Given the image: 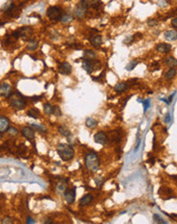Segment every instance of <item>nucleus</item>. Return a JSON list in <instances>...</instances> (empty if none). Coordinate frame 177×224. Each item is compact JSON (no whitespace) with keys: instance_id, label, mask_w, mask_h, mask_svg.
<instances>
[{"instance_id":"41","label":"nucleus","mask_w":177,"mask_h":224,"mask_svg":"<svg viewBox=\"0 0 177 224\" xmlns=\"http://www.w3.org/2000/svg\"><path fill=\"white\" fill-rule=\"evenodd\" d=\"M157 23H158V22L156 20H148V25H150V27H156Z\"/></svg>"},{"instance_id":"1","label":"nucleus","mask_w":177,"mask_h":224,"mask_svg":"<svg viewBox=\"0 0 177 224\" xmlns=\"http://www.w3.org/2000/svg\"><path fill=\"white\" fill-rule=\"evenodd\" d=\"M85 164L90 171L96 172L100 167V159L97 153L91 152L88 153L85 157Z\"/></svg>"},{"instance_id":"16","label":"nucleus","mask_w":177,"mask_h":224,"mask_svg":"<svg viewBox=\"0 0 177 224\" xmlns=\"http://www.w3.org/2000/svg\"><path fill=\"white\" fill-rule=\"evenodd\" d=\"M93 200H94L93 196H92L91 194H87V195H85L84 197L80 200V205L82 207L83 206H88V205H90L92 202H93Z\"/></svg>"},{"instance_id":"31","label":"nucleus","mask_w":177,"mask_h":224,"mask_svg":"<svg viewBox=\"0 0 177 224\" xmlns=\"http://www.w3.org/2000/svg\"><path fill=\"white\" fill-rule=\"evenodd\" d=\"M121 140V136L119 134V131H114L112 133V141L115 143H119Z\"/></svg>"},{"instance_id":"43","label":"nucleus","mask_w":177,"mask_h":224,"mask_svg":"<svg viewBox=\"0 0 177 224\" xmlns=\"http://www.w3.org/2000/svg\"><path fill=\"white\" fill-rule=\"evenodd\" d=\"M170 120H171V116H170V113H167L165 117V122L166 123H170Z\"/></svg>"},{"instance_id":"6","label":"nucleus","mask_w":177,"mask_h":224,"mask_svg":"<svg viewBox=\"0 0 177 224\" xmlns=\"http://www.w3.org/2000/svg\"><path fill=\"white\" fill-rule=\"evenodd\" d=\"M94 140L97 144L100 145H107L108 142H109V138H108L107 134H105L104 131H98L94 136Z\"/></svg>"},{"instance_id":"18","label":"nucleus","mask_w":177,"mask_h":224,"mask_svg":"<svg viewBox=\"0 0 177 224\" xmlns=\"http://www.w3.org/2000/svg\"><path fill=\"white\" fill-rule=\"evenodd\" d=\"M127 88H128V86H127L126 83H123V82H120L118 83V84L115 85L114 87V91L116 92V93H123V92H125L127 90Z\"/></svg>"},{"instance_id":"29","label":"nucleus","mask_w":177,"mask_h":224,"mask_svg":"<svg viewBox=\"0 0 177 224\" xmlns=\"http://www.w3.org/2000/svg\"><path fill=\"white\" fill-rule=\"evenodd\" d=\"M73 16H71V14H64V16H62V18H61V23H64V25H67V23H71L72 20H73Z\"/></svg>"},{"instance_id":"44","label":"nucleus","mask_w":177,"mask_h":224,"mask_svg":"<svg viewBox=\"0 0 177 224\" xmlns=\"http://www.w3.org/2000/svg\"><path fill=\"white\" fill-rule=\"evenodd\" d=\"M27 223L28 224H31V223H35V220L31 217H28V220H27Z\"/></svg>"},{"instance_id":"10","label":"nucleus","mask_w":177,"mask_h":224,"mask_svg":"<svg viewBox=\"0 0 177 224\" xmlns=\"http://www.w3.org/2000/svg\"><path fill=\"white\" fill-rule=\"evenodd\" d=\"M22 134L25 138H28L29 141H34L35 138V131L34 129L29 126H25L22 129Z\"/></svg>"},{"instance_id":"4","label":"nucleus","mask_w":177,"mask_h":224,"mask_svg":"<svg viewBox=\"0 0 177 224\" xmlns=\"http://www.w3.org/2000/svg\"><path fill=\"white\" fill-rule=\"evenodd\" d=\"M62 10L58 6H52V7L48 8L47 10V16L53 22H57V20H61L62 18Z\"/></svg>"},{"instance_id":"9","label":"nucleus","mask_w":177,"mask_h":224,"mask_svg":"<svg viewBox=\"0 0 177 224\" xmlns=\"http://www.w3.org/2000/svg\"><path fill=\"white\" fill-rule=\"evenodd\" d=\"M20 33V38H23V40H30V38L33 35V30L30 27H23L18 30Z\"/></svg>"},{"instance_id":"35","label":"nucleus","mask_w":177,"mask_h":224,"mask_svg":"<svg viewBox=\"0 0 177 224\" xmlns=\"http://www.w3.org/2000/svg\"><path fill=\"white\" fill-rule=\"evenodd\" d=\"M1 223H2V224H6V223L11 224V223H13V220H12V219L10 218V217H4V218L2 219Z\"/></svg>"},{"instance_id":"33","label":"nucleus","mask_w":177,"mask_h":224,"mask_svg":"<svg viewBox=\"0 0 177 224\" xmlns=\"http://www.w3.org/2000/svg\"><path fill=\"white\" fill-rule=\"evenodd\" d=\"M153 219H154V222H156V223H166V221L163 220L158 214L153 215Z\"/></svg>"},{"instance_id":"24","label":"nucleus","mask_w":177,"mask_h":224,"mask_svg":"<svg viewBox=\"0 0 177 224\" xmlns=\"http://www.w3.org/2000/svg\"><path fill=\"white\" fill-rule=\"evenodd\" d=\"M86 125L89 129H95L98 125V121L96 119L92 118V117H89V118L86 119Z\"/></svg>"},{"instance_id":"23","label":"nucleus","mask_w":177,"mask_h":224,"mask_svg":"<svg viewBox=\"0 0 177 224\" xmlns=\"http://www.w3.org/2000/svg\"><path fill=\"white\" fill-rule=\"evenodd\" d=\"M83 58L89 59V60H95L96 59V53L94 52L93 50H85Z\"/></svg>"},{"instance_id":"22","label":"nucleus","mask_w":177,"mask_h":224,"mask_svg":"<svg viewBox=\"0 0 177 224\" xmlns=\"http://www.w3.org/2000/svg\"><path fill=\"white\" fill-rule=\"evenodd\" d=\"M165 63L170 68H175L177 66V59H175L174 57H166Z\"/></svg>"},{"instance_id":"48","label":"nucleus","mask_w":177,"mask_h":224,"mask_svg":"<svg viewBox=\"0 0 177 224\" xmlns=\"http://www.w3.org/2000/svg\"><path fill=\"white\" fill-rule=\"evenodd\" d=\"M149 162H151V164H154L155 163V159H154V158H152V159L149 160Z\"/></svg>"},{"instance_id":"32","label":"nucleus","mask_w":177,"mask_h":224,"mask_svg":"<svg viewBox=\"0 0 177 224\" xmlns=\"http://www.w3.org/2000/svg\"><path fill=\"white\" fill-rule=\"evenodd\" d=\"M136 65H138V61H136V60H133V61H130V62H129L128 64L126 65V67H125V68H126V70H129V71H130V70H133V68H135Z\"/></svg>"},{"instance_id":"14","label":"nucleus","mask_w":177,"mask_h":224,"mask_svg":"<svg viewBox=\"0 0 177 224\" xmlns=\"http://www.w3.org/2000/svg\"><path fill=\"white\" fill-rule=\"evenodd\" d=\"M171 48H172V47H171V45H170V44L161 43V44L157 45V47H156V50H157L158 52L165 54V53H169L170 51H171Z\"/></svg>"},{"instance_id":"42","label":"nucleus","mask_w":177,"mask_h":224,"mask_svg":"<svg viewBox=\"0 0 177 224\" xmlns=\"http://www.w3.org/2000/svg\"><path fill=\"white\" fill-rule=\"evenodd\" d=\"M171 25L173 28H175V29H177V18H174L173 20H171Z\"/></svg>"},{"instance_id":"13","label":"nucleus","mask_w":177,"mask_h":224,"mask_svg":"<svg viewBox=\"0 0 177 224\" xmlns=\"http://www.w3.org/2000/svg\"><path fill=\"white\" fill-rule=\"evenodd\" d=\"M8 129H9V119L3 115H0V134L7 131Z\"/></svg>"},{"instance_id":"20","label":"nucleus","mask_w":177,"mask_h":224,"mask_svg":"<svg viewBox=\"0 0 177 224\" xmlns=\"http://www.w3.org/2000/svg\"><path fill=\"white\" fill-rule=\"evenodd\" d=\"M58 131L61 136H65V138H70V136H71V131H70L65 125H60V126L58 127Z\"/></svg>"},{"instance_id":"40","label":"nucleus","mask_w":177,"mask_h":224,"mask_svg":"<svg viewBox=\"0 0 177 224\" xmlns=\"http://www.w3.org/2000/svg\"><path fill=\"white\" fill-rule=\"evenodd\" d=\"M7 133L10 134H18V129H14V127H9V129H7Z\"/></svg>"},{"instance_id":"2","label":"nucleus","mask_w":177,"mask_h":224,"mask_svg":"<svg viewBox=\"0 0 177 224\" xmlns=\"http://www.w3.org/2000/svg\"><path fill=\"white\" fill-rule=\"evenodd\" d=\"M57 153L63 161H70L74 157V150L67 144H59L57 147Z\"/></svg>"},{"instance_id":"47","label":"nucleus","mask_w":177,"mask_h":224,"mask_svg":"<svg viewBox=\"0 0 177 224\" xmlns=\"http://www.w3.org/2000/svg\"><path fill=\"white\" fill-rule=\"evenodd\" d=\"M45 223L52 224V223H53V221H52V219H46V221H45Z\"/></svg>"},{"instance_id":"3","label":"nucleus","mask_w":177,"mask_h":224,"mask_svg":"<svg viewBox=\"0 0 177 224\" xmlns=\"http://www.w3.org/2000/svg\"><path fill=\"white\" fill-rule=\"evenodd\" d=\"M9 104L12 108H14V109H16V110L23 109V108L27 106V102L23 100V97L20 93H18L16 95H12V94H10Z\"/></svg>"},{"instance_id":"28","label":"nucleus","mask_w":177,"mask_h":224,"mask_svg":"<svg viewBox=\"0 0 177 224\" xmlns=\"http://www.w3.org/2000/svg\"><path fill=\"white\" fill-rule=\"evenodd\" d=\"M172 193V191L170 189H167V187H162L161 189H159V195L161 198H164V196H170V194Z\"/></svg>"},{"instance_id":"17","label":"nucleus","mask_w":177,"mask_h":224,"mask_svg":"<svg viewBox=\"0 0 177 224\" xmlns=\"http://www.w3.org/2000/svg\"><path fill=\"white\" fill-rule=\"evenodd\" d=\"M14 8V3L13 1H11V0H9V1L5 2V3L2 5L1 7V11L2 12H5V13H9L10 11H11L12 9Z\"/></svg>"},{"instance_id":"45","label":"nucleus","mask_w":177,"mask_h":224,"mask_svg":"<svg viewBox=\"0 0 177 224\" xmlns=\"http://www.w3.org/2000/svg\"><path fill=\"white\" fill-rule=\"evenodd\" d=\"M174 95H175V93H173V94H172L171 96H170L169 98H168V104H169V103H171V102H172V100H173V97H174Z\"/></svg>"},{"instance_id":"8","label":"nucleus","mask_w":177,"mask_h":224,"mask_svg":"<svg viewBox=\"0 0 177 224\" xmlns=\"http://www.w3.org/2000/svg\"><path fill=\"white\" fill-rule=\"evenodd\" d=\"M96 61L94 60H89V59L83 58V67L86 70L88 73H92L95 69H97V67L95 66Z\"/></svg>"},{"instance_id":"12","label":"nucleus","mask_w":177,"mask_h":224,"mask_svg":"<svg viewBox=\"0 0 177 224\" xmlns=\"http://www.w3.org/2000/svg\"><path fill=\"white\" fill-rule=\"evenodd\" d=\"M71 70H72V67L68 62L61 63V64L59 65V68H58L59 73L64 74V76H68V74H70L71 73Z\"/></svg>"},{"instance_id":"11","label":"nucleus","mask_w":177,"mask_h":224,"mask_svg":"<svg viewBox=\"0 0 177 224\" xmlns=\"http://www.w3.org/2000/svg\"><path fill=\"white\" fill-rule=\"evenodd\" d=\"M11 94V87L6 83H2L0 85V96L2 97H9Z\"/></svg>"},{"instance_id":"37","label":"nucleus","mask_w":177,"mask_h":224,"mask_svg":"<svg viewBox=\"0 0 177 224\" xmlns=\"http://www.w3.org/2000/svg\"><path fill=\"white\" fill-rule=\"evenodd\" d=\"M150 99H147L144 101V111L146 112L147 110L149 109V107H150Z\"/></svg>"},{"instance_id":"26","label":"nucleus","mask_w":177,"mask_h":224,"mask_svg":"<svg viewBox=\"0 0 177 224\" xmlns=\"http://www.w3.org/2000/svg\"><path fill=\"white\" fill-rule=\"evenodd\" d=\"M38 45H39V43H38L37 40H30L27 48L29 51H34L38 48Z\"/></svg>"},{"instance_id":"7","label":"nucleus","mask_w":177,"mask_h":224,"mask_svg":"<svg viewBox=\"0 0 177 224\" xmlns=\"http://www.w3.org/2000/svg\"><path fill=\"white\" fill-rule=\"evenodd\" d=\"M75 187H73L72 189H65L64 193H63V197L68 204H73L75 201Z\"/></svg>"},{"instance_id":"36","label":"nucleus","mask_w":177,"mask_h":224,"mask_svg":"<svg viewBox=\"0 0 177 224\" xmlns=\"http://www.w3.org/2000/svg\"><path fill=\"white\" fill-rule=\"evenodd\" d=\"M57 189H58L59 191H64L65 189H66V183H64V182H59L58 185H57Z\"/></svg>"},{"instance_id":"39","label":"nucleus","mask_w":177,"mask_h":224,"mask_svg":"<svg viewBox=\"0 0 177 224\" xmlns=\"http://www.w3.org/2000/svg\"><path fill=\"white\" fill-rule=\"evenodd\" d=\"M134 38H135V36H131V37H129V38H126V39L124 40V42H123V43H124V44H131L133 42Z\"/></svg>"},{"instance_id":"30","label":"nucleus","mask_w":177,"mask_h":224,"mask_svg":"<svg viewBox=\"0 0 177 224\" xmlns=\"http://www.w3.org/2000/svg\"><path fill=\"white\" fill-rule=\"evenodd\" d=\"M43 108H44V112L46 113V114H48V115L53 114V109H54V107H53V106H51L50 103L44 104Z\"/></svg>"},{"instance_id":"38","label":"nucleus","mask_w":177,"mask_h":224,"mask_svg":"<svg viewBox=\"0 0 177 224\" xmlns=\"http://www.w3.org/2000/svg\"><path fill=\"white\" fill-rule=\"evenodd\" d=\"M31 127H32V129H38V131H43V133L45 131V129H44L43 126H42V125L32 124V125H31Z\"/></svg>"},{"instance_id":"5","label":"nucleus","mask_w":177,"mask_h":224,"mask_svg":"<svg viewBox=\"0 0 177 224\" xmlns=\"http://www.w3.org/2000/svg\"><path fill=\"white\" fill-rule=\"evenodd\" d=\"M88 13V7L83 3L82 1L76 5L75 10H74V14L75 16H78V18H85Z\"/></svg>"},{"instance_id":"34","label":"nucleus","mask_w":177,"mask_h":224,"mask_svg":"<svg viewBox=\"0 0 177 224\" xmlns=\"http://www.w3.org/2000/svg\"><path fill=\"white\" fill-rule=\"evenodd\" d=\"M53 114H54L55 116H61V110L58 106H55L54 107V109H53Z\"/></svg>"},{"instance_id":"27","label":"nucleus","mask_w":177,"mask_h":224,"mask_svg":"<svg viewBox=\"0 0 177 224\" xmlns=\"http://www.w3.org/2000/svg\"><path fill=\"white\" fill-rule=\"evenodd\" d=\"M176 69L175 68H170L169 70H168L167 72L165 73V78H166V80H168V81H170V80H172V78H174V76H176Z\"/></svg>"},{"instance_id":"21","label":"nucleus","mask_w":177,"mask_h":224,"mask_svg":"<svg viewBox=\"0 0 177 224\" xmlns=\"http://www.w3.org/2000/svg\"><path fill=\"white\" fill-rule=\"evenodd\" d=\"M165 38H166V40H168V41H174V40H177V32L172 31V30L167 31L165 33Z\"/></svg>"},{"instance_id":"49","label":"nucleus","mask_w":177,"mask_h":224,"mask_svg":"<svg viewBox=\"0 0 177 224\" xmlns=\"http://www.w3.org/2000/svg\"><path fill=\"white\" fill-rule=\"evenodd\" d=\"M1 138H2V136H1V134H0V140H1Z\"/></svg>"},{"instance_id":"15","label":"nucleus","mask_w":177,"mask_h":224,"mask_svg":"<svg viewBox=\"0 0 177 224\" xmlns=\"http://www.w3.org/2000/svg\"><path fill=\"white\" fill-rule=\"evenodd\" d=\"M90 43H91V45L93 47L98 48V47H100L102 45V43H103V40H102V37L100 35H96L90 39Z\"/></svg>"},{"instance_id":"46","label":"nucleus","mask_w":177,"mask_h":224,"mask_svg":"<svg viewBox=\"0 0 177 224\" xmlns=\"http://www.w3.org/2000/svg\"><path fill=\"white\" fill-rule=\"evenodd\" d=\"M101 178H96V183H97V185H101L102 182H103V180H100Z\"/></svg>"},{"instance_id":"25","label":"nucleus","mask_w":177,"mask_h":224,"mask_svg":"<svg viewBox=\"0 0 177 224\" xmlns=\"http://www.w3.org/2000/svg\"><path fill=\"white\" fill-rule=\"evenodd\" d=\"M28 115H29L30 117H32V118L34 119H38L40 116V111L38 109H36V108H32L31 110H29L27 113Z\"/></svg>"},{"instance_id":"19","label":"nucleus","mask_w":177,"mask_h":224,"mask_svg":"<svg viewBox=\"0 0 177 224\" xmlns=\"http://www.w3.org/2000/svg\"><path fill=\"white\" fill-rule=\"evenodd\" d=\"M82 2L87 6V7H96L101 4V0H82Z\"/></svg>"}]
</instances>
